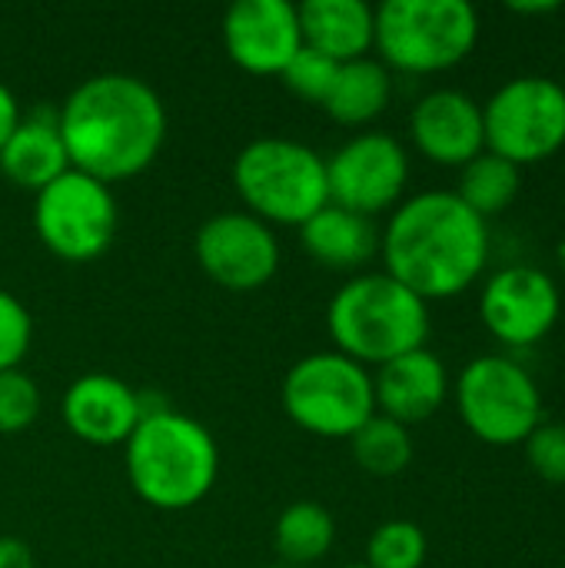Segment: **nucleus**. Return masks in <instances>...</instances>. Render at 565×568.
<instances>
[{
	"instance_id": "1",
	"label": "nucleus",
	"mask_w": 565,
	"mask_h": 568,
	"mask_svg": "<svg viewBox=\"0 0 565 568\" xmlns=\"http://www.w3.org/2000/svg\"><path fill=\"white\" fill-rule=\"evenodd\" d=\"M70 170L100 183L143 173L167 140L160 93L133 73H93L70 90L57 110Z\"/></svg>"
},
{
	"instance_id": "2",
	"label": "nucleus",
	"mask_w": 565,
	"mask_h": 568,
	"mask_svg": "<svg viewBox=\"0 0 565 568\" xmlns=\"http://www.w3.org/2000/svg\"><path fill=\"white\" fill-rule=\"evenodd\" d=\"M380 253L386 273L420 300H453L490 263V223L453 190H423L390 213Z\"/></svg>"
},
{
	"instance_id": "3",
	"label": "nucleus",
	"mask_w": 565,
	"mask_h": 568,
	"mask_svg": "<svg viewBox=\"0 0 565 568\" xmlns=\"http://www.w3.org/2000/svg\"><path fill=\"white\" fill-rule=\"evenodd\" d=\"M143 416L123 443L127 479L133 493L163 513H183L210 496L220 473V449L213 433L167 403H150L140 393Z\"/></svg>"
},
{
	"instance_id": "4",
	"label": "nucleus",
	"mask_w": 565,
	"mask_h": 568,
	"mask_svg": "<svg viewBox=\"0 0 565 568\" xmlns=\"http://www.w3.org/2000/svg\"><path fill=\"white\" fill-rule=\"evenodd\" d=\"M326 329L336 353L360 366H383L423 349L430 339V303L386 270L350 276L326 306Z\"/></svg>"
},
{
	"instance_id": "5",
	"label": "nucleus",
	"mask_w": 565,
	"mask_h": 568,
	"mask_svg": "<svg viewBox=\"0 0 565 568\" xmlns=\"http://www.w3.org/2000/svg\"><path fill=\"white\" fill-rule=\"evenodd\" d=\"M233 186L263 223L303 226L330 203L326 160L290 136H256L233 160Z\"/></svg>"
},
{
	"instance_id": "6",
	"label": "nucleus",
	"mask_w": 565,
	"mask_h": 568,
	"mask_svg": "<svg viewBox=\"0 0 565 568\" xmlns=\"http://www.w3.org/2000/svg\"><path fill=\"white\" fill-rule=\"evenodd\" d=\"M480 40V13L466 0H386L376 7L373 47L383 67L443 73L463 63Z\"/></svg>"
},
{
	"instance_id": "7",
	"label": "nucleus",
	"mask_w": 565,
	"mask_h": 568,
	"mask_svg": "<svg viewBox=\"0 0 565 568\" xmlns=\"http://www.w3.org/2000/svg\"><path fill=\"white\" fill-rule=\"evenodd\" d=\"M286 416L320 439H350L373 413V373L356 359L326 349L296 359L280 389Z\"/></svg>"
},
{
	"instance_id": "8",
	"label": "nucleus",
	"mask_w": 565,
	"mask_h": 568,
	"mask_svg": "<svg viewBox=\"0 0 565 568\" xmlns=\"http://www.w3.org/2000/svg\"><path fill=\"white\" fill-rule=\"evenodd\" d=\"M463 426L490 446H523L543 423V393L509 356H476L456 376Z\"/></svg>"
},
{
	"instance_id": "9",
	"label": "nucleus",
	"mask_w": 565,
	"mask_h": 568,
	"mask_svg": "<svg viewBox=\"0 0 565 568\" xmlns=\"http://www.w3.org/2000/svg\"><path fill=\"white\" fill-rule=\"evenodd\" d=\"M486 150L516 163H543L565 146V87L529 73L506 80L483 103Z\"/></svg>"
},
{
	"instance_id": "10",
	"label": "nucleus",
	"mask_w": 565,
	"mask_h": 568,
	"mask_svg": "<svg viewBox=\"0 0 565 568\" xmlns=\"http://www.w3.org/2000/svg\"><path fill=\"white\" fill-rule=\"evenodd\" d=\"M33 230L60 260H97L117 236V196L107 183L67 170L33 193Z\"/></svg>"
},
{
	"instance_id": "11",
	"label": "nucleus",
	"mask_w": 565,
	"mask_h": 568,
	"mask_svg": "<svg viewBox=\"0 0 565 568\" xmlns=\"http://www.w3.org/2000/svg\"><path fill=\"white\" fill-rule=\"evenodd\" d=\"M410 183V153L386 130H366L350 136L333 156H326L330 203L360 216L396 210Z\"/></svg>"
},
{
	"instance_id": "12",
	"label": "nucleus",
	"mask_w": 565,
	"mask_h": 568,
	"mask_svg": "<svg viewBox=\"0 0 565 568\" xmlns=\"http://www.w3.org/2000/svg\"><path fill=\"white\" fill-rule=\"evenodd\" d=\"M193 253L203 273L233 293L260 290L280 270V240L273 226L243 210H223L203 220Z\"/></svg>"
},
{
	"instance_id": "13",
	"label": "nucleus",
	"mask_w": 565,
	"mask_h": 568,
	"mask_svg": "<svg viewBox=\"0 0 565 568\" xmlns=\"http://www.w3.org/2000/svg\"><path fill=\"white\" fill-rule=\"evenodd\" d=\"M563 313L556 280L539 266H503L480 293V320L506 346H536L546 339Z\"/></svg>"
},
{
	"instance_id": "14",
	"label": "nucleus",
	"mask_w": 565,
	"mask_h": 568,
	"mask_svg": "<svg viewBox=\"0 0 565 568\" xmlns=\"http://www.w3.org/2000/svg\"><path fill=\"white\" fill-rule=\"evenodd\" d=\"M223 47L246 73H283L303 47L296 7L290 0H236L223 13Z\"/></svg>"
},
{
	"instance_id": "15",
	"label": "nucleus",
	"mask_w": 565,
	"mask_h": 568,
	"mask_svg": "<svg viewBox=\"0 0 565 568\" xmlns=\"http://www.w3.org/2000/svg\"><path fill=\"white\" fill-rule=\"evenodd\" d=\"M416 150L440 166H466L486 150L483 106L463 90H433L410 113Z\"/></svg>"
},
{
	"instance_id": "16",
	"label": "nucleus",
	"mask_w": 565,
	"mask_h": 568,
	"mask_svg": "<svg viewBox=\"0 0 565 568\" xmlns=\"http://www.w3.org/2000/svg\"><path fill=\"white\" fill-rule=\"evenodd\" d=\"M140 416H143L140 393L110 373H83L63 393L67 429L93 446L127 443Z\"/></svg>"
},
{
	"instance_id": "17",
	"label": "nucleus",
	"mask_w": 565,
	"mask_h": 568,
	"mask_svg": "<svg viewBox=\"0 0 565 568\" xmlns=\"http://www.w3.org/2000/svg\"><path fill=\"white\" fill-rule=\"evenodd\" d=\"M450 393V376L443 359L433 349H413L406 356H396L373 373V396L376 413L403 423L406 429L413 423L430 419Z\"/></svg>"
},
{
	"instance_id": "18",
	"label": "nucleus",
	"mask_w": 565,
	"mask_h": 568,
	"mask_svg": "<svg viewBox=\"0 0 565 568\" xmlns=\"http://www.w3.org/2000/svg\"><path fill=\"white\" fill-rule=\"evenodd\" d=\"M70 170L67 146L57 126V110H33L30 116H20L10 140L0 146V173L30 193H40L47 183H53L60 173Z\"/></svg>"
},
{
	"instance_id": "19",
	"label": "nucleus",
	"mask_w": 565,
	"mask_h": 568,
	"mask_svg": "<svg viewBox=\"0 0 565 568\" xmlns=\"http://www.w3.org/2000/svg\"><path fill=\"white\" fill-rule=\"evenodd\" d=\"M303 43L336 63L360 60L373 50L376 10L366 0H306L296 7Z\"/></svg>"
},
{
	"instance_id": "20",
	"label": "nucleus",
	"mask_w": 565,
	"mask_h": 568,
	"mask_svg": "<svg viewBox=\"0 0 565 568\" xmlns=\"http://www.w3.org/2000/svg\"><path fill=\"white\" fill-rule=\"evenodd\" d=\"M303 250L326 270L353 273L380 253V230L370 216L326 203L300 226Z\"/></svg>"
},
{
	"instance_id": "21",
	"label": "nucleus",
	"mask_w": 565,
	"mask_h": 568,
	"mask_svg": "<svg viewBox=\"0 0 565 568\" xmlns=\"http://www.w3.org/2000/svg\"><path fill=\"white\" fill-rule=\"evenodd\" d=\"M390 97H393V77L383 67V60L360 57V60L340 63L323 110L336 123L363 126L390 106Z\"/></svg>"
},
{
	"instance_id": "22",
	"label": "nucleus",
	"mask_w": 565,
	"mask_h": 568,
	"mask_svg": "<svg viewBox=\"0 0 565 568\" xmlns=\"http://www.w3.org/2000/svg\"><path fill=\"white\" fill-rule=\"evenodd\" d=\"M336 542V523L326 506L300 499L286 506L273 526V549L283 566L310 568L320 562Z\"/></svg>"
},
{
	"instance_id": "23",
	"label": "nucleus",
	"mask_w": 565,
	"mask_h": 568,
	"mask_svg": "<svg viewBox=\"0 0 565 568\" xmlns=\"http://www.w3.org/2000/svg\"><path fill=\"white\" fill-rule=\"evenodd\" d=\"M523 186V173L516 163L483 150L476 160H470L460 170V190H453L473 213H480L483 220L503 213Z\"/></svg>"
},
{
	"instance_id": "24",
	"label": "nucleus",
	"mask_w": 565,
	"mask_h": 568,
	"mask_svg": "<svg viewBox=\"0 0 565 568\" xmlns=\"http://www.w3.org/2000/svg\"><path fill=\"white\" fill-rule=\"evenodd\" d=\"M353 459L363 473L376 479H393L413 463V436L403 423L373 413L353 436H350Z\"/></svg>"
},
{
	"instance_id": "25",
	"label": "nucleus",
	"mask_w": 565,
	"mask_h": 568,
	"mask_svg": "<svg viewBox=\"0 0 565 568\" xmlns=\"http://www.w3.org/2000/svg\"><path fill=\"white\" fill-rule=\"evenodd\" d=\"M426 532L410 519H390L373 529L366 542L370 568H423L426 562Z\"/></svg>"
},
{
	"instance_id": "26",
	"label": "nucleus",
	"mask_w": 565,
	"mask_h": 568,
	"mask_svg": "<svg viewBox=\"0 0 565 568\" xmlns=\"http://www.w3.org/2000/svg\"><path fill=\"white\" fill-rule=\"evenodd\" d=\"M336 70H340L336 60H330L326 53H320V50H313V47L303 43V47L293 53V60L283 67L280 77H283V83H286L290 93H296V97L306 100V103L323 106L326 97H330V87H333V80H336Z\"/></svg>"
},
{
	"instance_id": "27",
	"label": "nucleus",
	"mask_w": 565,
	"mask_h": 568,
	"mask_svg": "<svg viewBox=\"0 0 565 568\" xmlns=\"http://www.w3.org/2000/svg\"><path fill=\"white\" fill-rule=\"evenodd\" d=\"M40 416V386L17 366L0 373V433H23Z\"/></svg>"
},
{
	"instance_id": "28",
	"label": "nucleus",
	"mask_w": 565,
	"mask_h": 568,
	"mask_svg": "<svg viewBox=\"0 0 565 568\" xmlns=\"http://www.w3.org/2000/svg\"><path fill=\"white\" fill-rule=\"evenodd\" d=\"M33 343V320L30 310L7 290H0V373L17 369L20 359L30 353Z\"/></svg>"
},
{
	"instance_id": "29",
	"label": "nucleus",
	"mask_w": 565,
	"mask_h": 568,
	"mask_svg": "<svg viewBox=\"0 0 565 568\" xmlns=\"http://www.w3.org/2000/svg\"><path fill=\"white\" fill-rule=\"evenodd\" d=\"M526 459L539 479L565 486V423H539L526 439Z\"/></svg>"
},
{
	"instance_id": "30",
	"label": "nucleus",
	"mask_w": 565,
	"mask_h": 568,
	"mask_svg": "<svg viewBox=\"0 0 565 568\" xmlns=\"http://www.w3.org/2000/svg\"><path fill=\"white\" fill-rule=\"evenodd\" d=\"M0 568H37L30 546L13 536H0Z\"/></svg>"
},
{
	"instance_id": "31",
	"label": "nucleus",
	"mask_w": 565,
	"mask_h": 568,
	"mask_svg": "<svg viewBox=\"0 0 565 568\" xmlns=\"http://www.w3.org/2000/svg\"><path fill=\"white\" fill-rule=\"evenodd\" d=\"M20 123V103L13 97V90L0 80V146L10 140V133L17 130Z\"/></svg>"
},
{
	"instance_id": "32",
	"label": "nucleus",
	"mask_w": 565,
	"mask_h": 568,
	"mask_svg": "<svg viewBox=\"0 0 565 568\" xmlns=\"http://www.w3.org/2000/svg\"><path fill=\"white\" fill-rule=\"evenodd\" d=\"M509 10L513 13H553V10H559V3L556 0H536V3H509Z\"/></svg>"
},
{
	"instance_id": "33",
	"label": "nucleus",
	"mask_w": 565,
	"mask_h": 568,
	"mask_svg": "<svg viewBox=\"0 0 565 568\" xmlns=\"http://www.w3.org/2000/svg\"><path fill=\"white\" fill-rule=\"evenodd\" d=\"M556 260H559V270H563V280H565V240L559 243V250H556Z\"/></svg>"
},
{
	"instance_id": "34",
	"label": "nucleus",
	"mask_w": 565,
	"mask_h": 568,
	"mask_svg": "<svg viewBox=\"0 0 565 568\" xmlns=\"http://www.w3.org/2000/svg\"><path fill=\"white\" fill-rule=\"evenodd\" d=\"M270 568H296V566H283V562H276V566H270Z\"/></svg>"
},
{
	"instance_id": "35",
	"label": "nucleus",
	"mask_w": 565,
	"mask_h": 568,
	"mask_svg": "<svg viewBox=\"0 0 565 568\" xmlns=\"http://www.w3.org/2000/svg\"><path fill=\"white\" fill-rule=\"evenodd\" d=\"M343 568H370V566H343Z\"/></svg>"
}]
</instances>
